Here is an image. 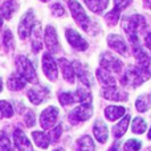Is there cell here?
<instances>
[{
  "instance_id": "1",
  "label": "cell",
  "mask_w": 151,
  "mask_h": 151,
  "mask_svg": "<svg viewBox=\"0 0 151 151\" xmlns=\"http://www.w3.org/2000/svg\"><path fill=\"white\" fill-rule=\"evenodd\" d=\"M146 27V21L145 17L141 15H134V16H127V17L122 19V28L125 29L126 35L129 37V41L134 45H138V33L139 31Z\"/></svg>"
},
{
  "instance_id": "2",
  "label": "cell",
  "mask_w": 151,
  "mask_h": 151,
  "mask_svg": "<svg viewBox=\"0 0 151 151\" xmlns=\"http://www.w3.org/2000/svg\"><path fill=\"white\" fill-rule=\"evenodd\" d=\"M151 77V72L149 69H143L141 66H129L127 70L122 76V85H129L137 88L142 85L145 81H147Z\"/></svg>"
},
{
  "instance_id": "3",
  "label": "cell",
  "mask_w": 151,
  "mask_h": 151,
  "mask_svg": "<svg viewBox=\"0 0 151 151\" xmlns=\"http://www.w3.org/2000/svg\"><path fill=\"white\" fill-rule=\"evenodd\" d=\"M16 66H17V74H20L27 82L37 83V76L32 66L31 61L25 56H19L16 58Z\"/></svg>"
},
{
  "instance_id": "4",
  "label": "cell",
  "mask_w": 151,
  "mask_h": 151,
  "mask_svg": "<svg viewBox=\"0 0 151 151\" xmlns=\"http://www.w3.org/2000/svg\"><path fill=\"white\" fill-rule=\"evenodd\" d=\"M68 4H69V8H70V12L73 15L74 20L77 21V24L82 29L89 32V29H90V19L88 17L83 8L81 7V4L78 1H76V0H68Z\"/></svg>"
},
{
  "instance_id": "5",
  "label": "cell",
  "mask_w": 151,
  "mask_h": 151,
  "mask_svg": "<svg viewBox=\"0 0 151 151\" xmlns=\"http://www.w3.org/2000/svg\"><path fill=\"white\" fill-rule=\"evenodd\" d=\"M99 65H101V68L105 69V70L115 72V73H119L121 69H122V63H121V60L117 58L115 56H113L111 53H109V52L101 55Z\"/></svg>"
},
{
  "instance_id": "6",
  "label": "cell",
  "mask_w": 151,
  "mask_h": 151,
  "mask_svg": "<svg viewBox=\"0 0 151 151\" xmlns=\"http://www.w3.org/2000/svg\"><path fill=\"white\" fill-rule=\"evenodd\" d=\"M58 118V109L55 106H49L41 113L40 115V125L42 129H52V126L57 122Z\"/></svg>"
},
{
  "instance_id": "7",
  "label": "cell",
  "mask_w": 151,
  "mask_h": 151,
  "mask_svg": "<svg viewBox=\"0 0 151 151\" xmlns=\"http://www.w3.org/2000/svg\"><path fill=\"white\" fill-rule=\"evenodd\" d=\"M93 114V107L91 105H81V106L76 107L73 111L69 115V121L72 123H80L83 121L89 119Z\"/></svg>"
},
{
  "instance_id": "8",
  "label": "cell",
  "mask_w": 151,
  "mask_h": 151,
  "mask_svg": "<svg viewBox=\"0 0 151 151\" xmlns=\"http://www.w3.org/2000/svg\"><path fill=\"white\" fill-rule=\"evenodd\" d=\"M33 23H35L33 12L28 11V12L23 16L20 24H19V36L23 40H25L28 36H31L32 29H33Z\"/></svg>"
},
{
  "instance_id": "9",
  "label": "cell",
  "mask_w": 151,
  "mask_h": 151,
  "mask_svg": "<svg viewBox=\"0 0 151 151\" xmlns=\"http://www.w3.org/2000/svg\"><path fill=\"white\" fill-rule=\"evenodd\" d=\"M42 70L50 81H55L57 78V64L49 53H45L42 56Z\"/></svg>"
},
{
  "instance_id": "10",
  "label": "cell",
  "mask_w": 151,
  "mask_h": 151,
  "mask_svg": "<svg viewBox=\"0 0 151 151\" xmlns=\"http://www.w3.org/2000/svg\"><path fill=\"white\" fill-rule=\"evenodd\" d=\"M73 69H74V74H77L78 80L86 86H91L93 85V76H91L90 72L86 69L85 65H82L78 61H73Z\"/></svg>"
},
{
  "instance_id": "11",
  "label": "cell",
  "mask_w": 151,
  "mask_h": 151,
  "mask_svg": "<svg viewBox=\"0 0 151 151\" xmlns=\"http://www.w3.org/2000/svg\"><path fill=\"white\" fill-rule=\"evenodd\" d=\"M66 40L76 50H86L88 49V42L81 37V35L74 29H66Z\"/></svg>"
},
{
  "instance_id": "12",
  "label": "cell",
  "mask_w": 151,
  "mask_h": 151,
  "mask_svg": "<svg viewBox=\"0 0 151 151\" xmlns=\"http://www.w3.org/2000/svg\"><path fill=\"white\" fill-rule=\"evenodd\" d=\"M45 44H47V48L49 49V52L52 53H57L60 50L57 33H56V29L52 25H48L47 29H45Z\"/></svg>"
},
{
  "instance_id": "13",
  "label": "cell",
  "mask_w": 151,
  "mask_h": 151,
  "mask_svg": "<svg viewBox=\"0 0 151 151\" xmlns=\"http://www.w3.org/2000/svg\"><path fill=\"white\" fill-rule=\"evenodd\" d=\"M107 44H109V47L111 48V49H114L115 52L121 53L122 56L129 55L127 45H126V42L123 41L122 37L118 36V35H110V36L107 37Z\"/></svg>"
},
{
  "instance_id": "14",
  "label": "cell",
  "mask_w": 151,
  "mask_h": 151,
  "mask_svg": "<svg viewBox=\"0 0 151 151\" xmlns=\"http://www.w3.org/2000/svg\"><path fill=\"white\" fill-rule=\"evenodd\" d=\"M13 141H15V145L19 151H32L31 141L27 138V135L20 129H16L15 130V133H13Z\"/></svg>"
},
{
  "instance_id": "15",
  "label": "cell",
  "mask_w": 151,
  "mask_h": 151,
  "mask_svg": "<svg viewBox=\"0 0 151 151\" xmlns=\"http://www.w3.org/2000/svg\"><path fill=\"white\" fill-rule=\"evenodd\" d=\"M48 96H49V90L44 86H37V88H33L28 91V98L35 105L41 104Z\"/></svg>"
},
{
  "instance_id": "16",
  "label": "cell",
  "mask_w": 151,
  "mask_h": 151,
  "mask_svg": "<svg viewBox=\"0 0 151 151\" xmlns=\"http://www.w3.org/2000/svg\"><path fill=\"white\" fill-rule=\"evenodd\" d=\"M102 96L106 99H110V101H126V99H127V94L118 90L117 86L105 88L104 90H102Z\"/></svg>"
},
{
  "instance_id": "17",
  "label": "cell",
  "mask_w": 151,
  "mask_h": 151,
  "mask_svg": "<svg viewBox=\"0 0 151 151\" xmlns=\"http://www.w3.org/2000/svg\"><path fill=\"white\" fill-rule=\"evenodd\" d=\"M134 56H135L137 61L139 63V66L143 69H149L151 61H150V57L146 55V52L143 50V48L141 47V45H134Z\"/></svg>"
},
{
  "instance_id": "18",
  "label": "cell",
  "mask_w": 151,
  "mask_h": 151,
  "mask_svg": "<svg viewBox=\"0 0 151 151\" xmlns=\"http://www.w3.org/2000/svg\"><path fill=\"white\" fill-rule=\"evenodd\" d=\"M58 65H60L61 70H63L64 78H65L68 82L73 83L74 82V76H76L74 74L73 65H72L68 60H65V58H60V60H58Z\"/></svg>"
},
{
  "instance_id": "19",
  "label": "cell",
  "mask_w": 151,
  "mask_h": 151,
  "mask_svg": "<svg viewBox=\"0 0 151 151\" xmlns=\"http://www.w3.org/2000/svg\"><path fill=\"white\" fill-rule=\"evenodd\" d=\"M93 133H94L96 139L99 142V143H105V142L107 141L109 133H107L106 125H105L102 121H97L96 122V125H94V127H93Z\"/></svg>"
},
{
  "instance_id": "20",
  "label": "cell",
  "mask_w": 151,
  "mask_h": 151,
  "mask_svg": "<svg viewBox=\"0 0 151 151\" xmlns=\"http://www.w3.org/2000/svg\"><path fill=\"white\" fill-rule=\"evenodd\" d=\"M126 113V109L123 106H107L105 109V115L109 121H117L121 117H123Z\"/></svg>"
},
{
  "instance_id": "21",
  "label": "cell",
  "mask_w": 151,
  "mask_h": 151,
  "mask_svg": "<svg viewBox=\"0 0 151 151\" xmlns=\"http://www.w3.org/2000/svg\"><path fill=\"white\" fill-rule=\"evenodd\" d=\"M129 122H130V115H125V117L113 127V135H114L115 138H122L129 127Z\"/></svg>"
},
{
  "instance_id": "22",
  "label": "cell",
  "mask_w": 151,
  "mask_h": 151,
  "mask_svg": "<svg viewBox=\"0 0 151 151\" xmlns=\"http://www.w3.org/2000/svg\"><path fill=\"white\" fill-rule=\"evenodd\" d=\"M31 35H32V37H33V40H32V48H33L35 52H39L42 47V44H41V24L40 23L35 24Z\"/></svg>"
},
{
  "instance_id": "23",
  "label": "cell",
  "mask_w": 151,
  "mask_h": 151,
  "mask_svg": "<svg viewBox=\"0 0 151 151\" xmlns=\"http://www.w3.org/2000/svg\"><path fill=\"white\" fill-rule=\"evenodd\" d=\"M25 83H27V81L24 80L20 74H13V76H11V77L8 78L7 85H8V89H9V90L16 91V90L23 89L24 86H25Z\"/></svg>"
},
{
  "instance_id": "24",
  "label": "cell",
  "mask_w": 151,
  "mask_h": 151,
  "mask_svg": "<svg viewBox=\"0 0 151 151\" xmlns=\"http://www.w3.org/2000/svg\"><path fill=\"white\" fill-rule=\"evenodd\" d=\"M97 77H98L99 82H102L105 86H106V88H109V86H115L114 77L110 74V72L105 70V69L99 68L98 70H97Z\"/></svg>"
},
{
  "instance_id": "25",
  "label": "cell",
  "mask_w": 151,
  "mask_h": 151,
  "mask_svg": "<svg viewBox=\"0 0 151 151\" xmlns=\"http://www.w3.org/2000/svg\"><path fill=\"white\" fill-rule=\"evenodd\" d=\"M32 137H33L36 145L40 147V149H47L50 143V137L45 133H41V131H33L32 133Z\"/></svg>"
},
{
  "instance_id": "26",
  "label": "cell",
  "mask_w": 151,
  "mask_h": 151,
  "mask_svg": "<svg viewBox=\"0 0 151 151\" xmlns=\"http://www.w3.org/2000/svg\"><path fill=\"white\" fill-rule=\"evenodd\" d=\"M77 151H94V142L89 135L81 137L77 141Z\"/></svg>"
},
{
  "instance_id": "27",
  "label": "cell",
  "mask_w": 151,
  "mask_h": 151,
  "mask_svg": "<svg viewBox=\"0 0 151 151\" xmlns=\"http://www.w3.org/2000/svg\"><path fill=\"white\" fill-rule=\"evenodd\" d=\"M17 8H19V5L16 1H13V0H7V1L3 3V5H1V13L5 19H11L13 13L17 11Z\"/></svg>"
},
{
  "instance_id": "28",
  "label": "cell",
  "mask_w": 151,
  "mask_h": 151,
  "mask_svg": "<svg viewBox=\"0 0 151 151\" xmlns=\"http://www.w3.org/2000/svg\"><path fill=\"white\" fill-rule=\"evenodd\" d=\"M86 5L90 8L93 12L96 13H101L105 8L109 4V0H85Z\"/></svg>"
},
{
  "instance_id": "29",
  "label": "cell",
  "mask_w": 151,
  "mask_h": 151,
  "mask_svg": "<svg viewBox=\"0 0 151 151\" xmlns=\"http://www.w3.org/2000/svg\"><path fill=\"white\" fill-rule=\"evenodd\" d=\"M146 129H147L146 121L142 119L141 117L134 118L133 125H131V130H133V133H135V134H142V133H145V131H146Z\"/></svg>"
},
{
  "instance_id": "30",
  "label": "cell",
  "mask_w": 151,
  "mask_h": 151,
  "mask_svg": "<svg viewBox=\"0 0 151 151\" xmlns=\"http://www.w3.org/2000/svg\"><path fill=\"white\" fill-rule=\"evenodd\" d=\"M77 99L81 102V105H91V94L89 90L83 88L77 89Z\"/></svg>"
},
{
  "instance_id": "31",
  "label": "cell",
  "mask_w": 151,
  "mask_h": 151,
  "mask_svg": "<svg viewBox=\"0 0 151 151\" xmlns=\"http://www.w3.org/2000/svg\"><path fill=\"white\" fill-rule=\"evenodd\" d=\"M135 106H137V110H138L139 113H145L149 110L150 107V96H141L138 97V99H137L135 102Z\"/></svg>"
},
{
  "instance_id": "32",
  "label": "cell",
  "mask_w": 151,
  "mask_h": 151,
  "mask_svg": "<svg viewBox=\"0 0 151 151\" xmlns=\"http://www.w3.org/2000/svg\"><path fill=\"white\" fill-rule=\"evenodd\" d=\"M13 115V109L11 104L5 101H0V118H9Z\"/></svg>"
},
{
  "instance_id": "33",
  "label": "cell",
  "mask_w": 151,
  "mask_h": 151,
  "mask_svg": "<svg viewBox=\"0 0 151 151\" xmlns=\"http://www.w3.org/2000/svg\"><path fill=\"white\" fill-rule=\"evenodd\" d=\"M142 147V143L137 139H129L125 143V151H139Z\"/></svg>"
},
{
  "instance_id": "34",
  "label": "cell",
  "mask_w": 151,
  "mask_h": 151,
  "mask_svg": "<svg viewBox=\"0 0 151 151\" xmlns=\"http://www.w3.org/2000/svg\"><path fill=\"white\" fill-rule=\"evenodd\" d=\"M11 147V141L4 133H0V151H9Z\"/></svg>"
},
{
  "instance_id": "35",
  "label": "cell",
  "mask_w": 151,
  "mask_h": 151,
  "mask_svg": "<svg viewBox=\"0 0 151 151\" xmlns=\"http://www.w3.org/2000/svg\"><path fill=\"white\" fill-rule=\"evenodd\" d=\"M130 4H131V0H114V9L113 11L121 13V11L127 8Z\"/></svg>"
},
{
  "instance_id": "36",
  "label": "cell",
  "mask_w": 151,
  "mask_h": 151,
  "mask_svg": "<svg viewBox=\"0 0 151 151\" xmlns=\"http://www.w3.org/2000/svg\"><path fill=\"white\" fill-rule=\"evenodd\" d=\"M4 45L8 50L13 49V36L9 29H7V31L4 32Z\"/></svg>"
},
{
  "instance_id": "37",
  "label": "cell",
  "mask_w": 151,
  "mask_h": 151,
  "mask_svg": "<svg viewBox=\"0 0 151 151\" xmlns=\"http://www.w3.org/2000/svg\"><path fill=\"white\" fill-rule=\"evenodd\" d=\"M58 99H60V102L63 105H72L74 102V96L70 93H61L60 96H58Z\"/></svg>"
},
{
  "instance_id": "38",
  "label": "cell",
  "mask_w": 151,
  "mask_h": 151,
  "mask_svg": "<svg viewBox=\"0 0 151 151\" xmlns=\"http://www.w3.org/2000/svg\"><path fill=\"white\" fill-rule=\"evenodd\" d=\"M105 19H106L107 24H110V25H115V24L118 23V20H119V13L115 12V11H110V12L105 16Z\"/></svg>"
},
{
  "instance_id": "39",
  "label": "cell",
  "mask_w": 151,
  "mask_h": 151,
  "mask_svg": "<svg viewBox=\"0 0 151 151\" xmlns=\"http://www.w3.org/2000/svg\"><path fill=\"white\" fill-rule=\"evenodd\" d=\"M61 131H63V126L61 125H57L55 129L52 130V134H50V138H52V141L53 142H56V141H58V138H60V135H61Z\"/></svg>"
},
{
  "instance_id": "40",
  "label": "cell",
  "mask_w": 151,
  "mask_h": 151,
  "mask_svg": "<svg viewBox=\"0 0 151 151\" xmlns=\"http://www.w3.org/2000/svg\"><path fill=\"white\" fill-rule=\"evenodd\" d=\"M52 13L55 16H63L64 13H65V11H64V8H63V5L61 4H55V5H52Z\"/></svg>"
},
{
  "instance_id": "41",
  "label": "cell",
  "mask_w": 151,
  "mask_h": 151,
  "mask_svg": "<svg viewBox=\"0 0 151 151\" xmlns=\"http://www.w3.org/2000/svg\"><path fill=\"white\" fill-rule=\"evenodd\" d=\"M25 123H27V126H33L35 125V114H33V111H28L25 114Z\"/></svg>"
},
{
  "instance_id": "42",
  "label": "cell",
  "mask_w": 151,
  "mask_h": 151,
  "mask_svg": "<svg viewBox=\"0 0 151 151\" xmlns=\"http://www.w3.org/2000/svg\"><path fill=\"white\" fill-rule=\"evenodd\" d=\"M145 44H146V47L149 48L150 52H151V32L146 36V39H145Z\"/></svg>"
},
{
  "instance_id": "43",
  "label": "cell",
  "mask_w": 151,
  "mask_h": 151,
  "mask_svg": "<svg viewBox=\"0 0 151 151\" xmlns=\"http://www.w3.org/2000/svg\"><path fill=\"white\" fill-rule=\"evenodd\" d=\"M109 151H119V143H118V142H115V143L110 147Z\"/></svg>"
},
{
  "instance_id": "44",
  "label": "cell",
  "mask_w": 151,
  "mask_h": 151,
  "mask_svg": "<svg viewBox=\"0 0 151 151\" xmlns=\"http://www.w3.org/2000/svg\"><path fill=\"white\" fill-rule=\"evenodd\" d=\"M143 5L146 8H151V0H145L143 1Z\"/></svg>"
},
{
  "instance_id": "45",
  "label": "cell",
  "mask_w": 151,
  "mask_h": 151,
  "mask_svg": "<svg viewBox=\"0 0 151 151\" xmlns=\"http://www.w3.org/2000/svg\"><path fill=\"white\" fill-rule=\"evenodd\" d=\"M1 89H3V85H1V78H0V91H1Z\"/></svg>"
},
{
  "instance_id": "46",
  "label": "cell",
  "mask_w": 151,
  "mask_h": 151,
  "mask_svg": "<svg viewBox=\"0 0 151 151\" xmlns=\"http://www.w3.org/2000/svg\"><path fill=\"white\" fill-rule=\"evenodd\" d=\"M1 24H3V19H1V16H0V28H1Z\"/></svg>"
},
{
  "instance_id": "47",
  "label": "cell",
  "mask_w": 151,
  "mask_h": 151,
  "mask_svg": "<svg viewBox=\"0 0 151 151\" xmlns=\"http://www.w3.org/2000/svg\"><path fill=\"white\" fill-rule=\"evenodd\" d=\"M149 139H151V129H150V131H149Z\"/></svg>"
},
{
  "instance_id": "48",
  "label": "cell",
  "mask_w": 151,
  "mask_h": 151,
  "mask_svg": "<svg viewBox=\"0 0 151 151\" xmlns=\"http://www.w3.org/2000/svg\"><path fill=\"white\" fill-rule=\"evenodd\" d=\"M55 151H64V150H63V149H56Z\"/></svg>"
},
{
  "instance_id": "49",
  "label": "cell",
  "mask_w": 151,
  "mask_h": 151,
  "mask_svg": "<svg viewBox=\"0 0 151 151\" xmlns=\"http://www.w3.org/2000/svg\"><path fill=\"white\" fill-rule=\"evenodd\" d=\"M41 1H48V0H41Z\"/></svg>"
},
{
  "instance_id": "50",
  "label": "cell",
  "mask_w": 151,
  "mask_h": 151,
  "mask_svg": "<svg viewBox=\"0 0 151 151\" xmlns=\"http://www.w3.org/2000/svg\"><path fill=\"white\" fill-rule=\"evenodd\" d=\"M9 151H13V150H12V149H11V150H9Z\"/></svg>"
}]
</instances>
